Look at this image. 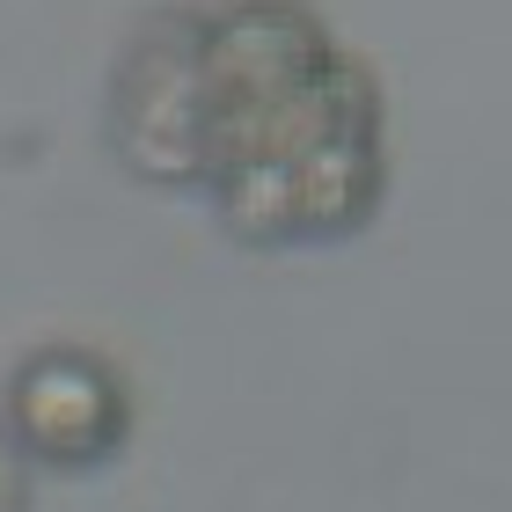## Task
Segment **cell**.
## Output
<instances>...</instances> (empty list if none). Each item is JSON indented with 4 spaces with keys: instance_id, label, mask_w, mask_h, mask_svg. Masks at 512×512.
<instances>
[{
    "instance_id": "2",
    "label": "cell",
    "mask_w": 512,
    "mask_h": 512,
    "mask_svg": "<svg viewBox=\"0 0 512 512\" xmlns=\"http://www.w3.org/2000/svg\"><path fill=\"white\" fill-rule=\"evenodd\" d=\"M15 410H22V432L52 454H96L110 439V417H118V395H110V374L88 366L74 352L59 359H37L15 388Z\"/></svg>"
},
{
    "instance_id": "3",
    "label": "cell",
    "mask_w": 512,
    "mask_h": 512,
    "mask_svg": "<svg viewBox=\"0 0 512 512\" xmlns=\"http://www.w3.org/2000/svg\"><path fill=\"white\" fill-rule=\"evenodd\" d=\"M0 512H22V469H15L8 439H0Z\"/></svg>"
},
{
    "instance_id": "1",
    "label": "cell",
    "mask_w": 512,
    "mask_h": 512,
    "mask_svg": "<svg viewBox=\"0 0 512 512\" xmlns=\"http://www.w3.org/2000/svg\"><path fill=\"white\" fill-rule=\"evenodd\" d=\"M118 147L249 242H337L381 205V96L300 0L154 15L118 74Z\"/></svg>"
}]
</instances>
